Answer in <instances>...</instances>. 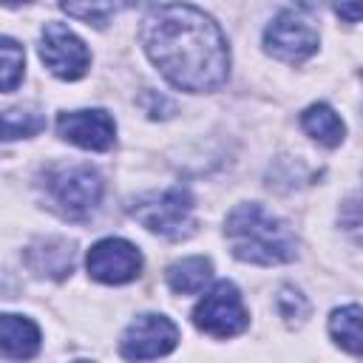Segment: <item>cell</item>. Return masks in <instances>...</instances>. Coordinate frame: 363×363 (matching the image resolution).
<instances>
[{
	"mask_svg": "<svg viewBox=\"0 0 363 363\" xmlns=\"http://www.w3.org/2000/svg\"><path fill=\"white\" fill-rule=\"evenodd\" d=\"M139 37L150 62L182 91H216L230 74L227 40L216 20L196 6L147 9Z\"/></svg>",
	"mask_w": 363,
	"mask_h": 363,
	"instance_id": "cell-1",
	"label": "cell"
},
{
	"mask_svg": "<svg viewBox=\"0 0 363 363\" xmlns=\"http://www.w3.org/2000/svg\"><path fill=\"white\" fill-rule=\"evenodd\" d=\"M224 235L238 261L272 267L286 264L298 255V241L292 230L261 204H238L224 224Z\"/></svg>",
	"mask_w": 363,
	"mask_h": 363,
	"instance_id": "cell-2",
	"label": "cell"
},
{
	"mask_svg": "<svg viewBox=\"0 0 363 363\" xmlns=\"http://www.w3.org/2000/svg\"><path fill=\"white\" fill-rule=\"evenodd\" d=\"M130 216L147 227L150 233H159L170 241L187 238L196 230L193 221V196L184 187H167L162 193L145 196L130 207Z\"/></svg>",
	"mask_w": 363,
	"mask_h": 363,
	"instance_id": "cell-3",
	"label": "cell"
},
{
	"mask_svg": "<svg viewBox=\"0 0 363 363\" xmlns=\"http://www.w3.org/2000/svg\"><path fill=\"white\" fill-rule=\"evenodd\" d=\"M264 45L284 62H303L318 51V26L309 6H292L272 17L264 31Z\"/></svg>",
	"mask_w": 363,
	"mask_h": 363,
	"instance_id": "cell-4",
	"label": "cell"
},
{
	"mask_svg": "<svg viewBox=\"0 0 363 363\" xmlns=\"http://www.w3.org/2000/svg\"><path fill=\"white\" fill-rule=\"evenodd\" d=\"M45 190L65 218H88L102 199V179L85 164L57 167L45 176Z\"/></svg>",
	"mask_w": 363,
	"mask_h": 363,
	"instance_id": "cell-5",
	"label": "cell"
},
{
	"mask_svg": "<svg viewBox=\"0 0 363 363\" xmlns=\"http://www.w3.org/2000/svg\"><path fill=\"white\" fill-rule=\"evenodd\" d=\"M193 323L213 337H233L244 332L250 323V315L244 309V301L235 284L218 281L210 292H204V298L193 309Z\"/></svg>",
	"mask_w": 363,
	"mask_h": 363,
	"instance_id": "cell-6",
	"label": "cell"
},
{
	"mask_svg": "<svg viewBox=\"0 0 363 363\" xmlns=\"http://www.w3.org/2000/svg\"><path fill=\"white\" fill-rule=\"evenodd\" d=\"M40 60L60 79H79L91 65L85 43L62 23H45L40 37Z\"/></svg>",
	"mask_w": 363,
	"mask_h": 363,
	"instance_id": "cell-7",
	"label": "cell"
},
{
	"mask_svg": "<svg viewBox=\"0 0 363 363\" xmlns=\"http://www.w3.org/2000/svg\"><path fill=\"white\" fill-rule=\"evenodd\" d=\"M176 343H179L176 323L164 315L147 312V315H139L122 332L119 349H122V357H128V360H153V357L173 352Z\"/></svg>",
	"mask_w": 363,
	"mask_h": 363,
	"instance_id": "cell-8",
	"label": "cell"
},
{
	"mask_svg": "<svg viewBox=\"0 0 363 363\" xmlns=\"http://www.w3.org/2000/svg\"><path fill=\"white\" fill-rule=\"evenodd\" d=\"M88 275L99 284H128L142 269V252L125 238H102L88 250Z\"/></svg>",
	"mask_w": 363,
	"mask_h": 363,
	"instance_id": "cell-9",
	"label": "cell"
},
{
	"mask_svg": "<svg viewBox=\"0 0 363 363\" xmlns=\"http://www.w3.org/2000/svg\"><path fill=\"white\" fill-rule=\"evenodd\" d=\"M57 133L65 142L77 145V147H85V150H108L113 145L116 125L99 108H94V111H68V113H60Z\"/></svg>",
	"mask_w": 363,
	"mask_h": 363,
	"instance_id": "cell-10",
	"label": "cell"
},
{
	"mask_svg": "<svg viewBox=\"0 0 363 363\" xmlns=\"http://www.w3.org/2000/svg\"><path fill=\"white\" fill-rule=\"evenodd\" d=\"M0 349L14 360H28L40 352V329L34 320L3 312L0 315Z\"/></svg>",
	"mask_w": 363,
	"mask_h": 363,
	"instance_id": "cell-11",
	"label": "cell"
},
{
	"mask_svg": "<svg viewBox=\"0 0 363 363\" xmlns=\"http://www.w3.org/2000/svg\"><path fill=\"white\" fill-rule=\"evenodd\" d=\"M26 261L40 275L65 278L74 269V247L65 238H40L28 247Z\"/></svg>",
	"mask_w": 363,
	"mask_h": 363,
	"instance_id": "cell-12",
	"label": "cell"
},
{
	"mask_svg": "<svg viewBox=\"0 0 363 363\" xmlns=\"http://www.w3.org/2000/svg\"><path fill=\"white\" fill-rule=\"evenodd\" d=\"M164 275H167V284H170L173 292L199 295V292H204V286L213 278V264L204 255H190V258H182V261L170 264Z\"/></svg>",
	"mask_w": 363,
	"mask_h": 363,
	"instance_id": "cell-13",
	"label": "cell"
},
{
	"mask_svg": "<svg viewBox=\"0 0 363 363\" xmlns=\"http://www.w3.org/2000/svg\"><path fill=\"white\" fill-rule=\"evenodd\" d=\"M301 125H303V130H306L312 139H318V142L326 145V147H337V145L343 142V136H346V125H343L340 116H337L329 105H323V102L309 105V108L301 113Z\"/></svg>",
	"mask_w": 363,
	"mask_h": 363,
	"instance_id": "cell-14",
	"label": "cell"
},
{
	"mask_svg": "<svg viewBox=\"0 0 363 363\" xmlns=\"http://www.w3.org/2000/svg\"><path fill=\"white\" fill-rule=\"evenodd\" d=\"M329 332L337 340V346H343L352 354H360V306L349 303L335 309L329 318Z\"/></svg>",
	"mask_w": 363,
	"mask_h": 363,
	"instance_id": "cell-15",
	"label": "cell"
},
{
	"mask_svg": "<svg viewBox=\"0 0 363 363\" xmlns=\"http://www.w3.org/2000/svg\"><path fill=\"white\" fill-rule=\"evenodd\" d=\"M45 128V116L34 108H14L0 113V139H26L37 136Z\"/></svg>",
	"mask_w": 363,
	"mask_h": 363,
	"instance_id": "cell-16",
	"label": "cell"
},
{
	"mask_svg": "<svg viewBox=\"0 0 363 363\" xmlns=\"http://www.w3.org/2000/svg\"><path fill=\"white\" fill-rule=\"evenodd\" d=\"M26 51L17 40L0 37V91H14L23 79Z\"/></svg>",
	"mask_w": 363,
	"mask_h": 363,
	"instance_id": "cell-17",
	"label": "cell"
},
{
	"mask_svg": "<svg viewBox=\"0 0 363 363\" xmlns=\"http://www.w3.org/2000/svg\"><path fill=\"white\" fill-rule=\"evenodd\" d=\"M62 11L65 14H71V17H77V20H82V23H94L96 28H102L105 23H108V17L111 14H116L119 11V6L113 3H91V6H79V3H65L62 6Z\"/></svg>",
	"mask_w": 363,
	"mask_h": 363,
	"instance_id": "cell-18",
	"label": "cell"
},
{
	"mask_svg": "<svg viewBox=\"0 0 363 363\" xmlns=\"http://www.w3.org/2000/svg\"><path fill=\"white\" fill-rule=\"evenodd\" d=\"M278 309H281V315L286 318V320H303L306 315H309V303L303 301V295L298 292V289H289V286H284L281 289V295H278Z\"/></svg>",
	"mask_w": 363,
	"mask_h": 363,
	"instance_id": "cell-19",
	"label": "cell"
},
{
	"mask_svg": "<svg viewBox=\"0 0 363 363\" xmlns=\"http://www.w3.org/2000/svg\"><path fill=\"white\" fill-rule=\"evenodd\" d=\"M335 11L340 17H349V23H357V17H360V6H337Z\"/></svg>",
	"mask_w": 363,
	"mask_h": 363,
	"instance_id": "cell-20",
	"label": "cell"
},
{
	"mask_svg": "<svg viewBox=\"0 0 363 363\" xmlns=\"http://www.w3.org/2000/svg\"><path fill=\"white\" fill-rule=\"evenodd\" d=\"M77 363H88V360H77Z\"/></svg>",
	"mask_w": 363,
	"mask_h": 363,
	"instance_id": "cell-21",
	"label": "cell"
}]
</instances>
